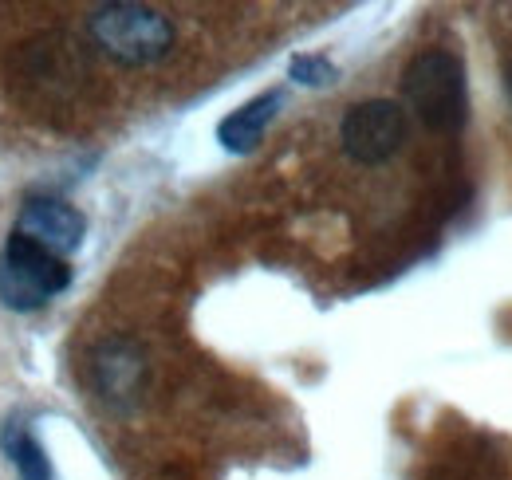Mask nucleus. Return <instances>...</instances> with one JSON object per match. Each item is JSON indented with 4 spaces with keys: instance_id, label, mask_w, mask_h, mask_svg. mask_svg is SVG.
<instances>
[{
    "instance_id": "obj_4",
    "label": "nucleus",
    "mask_w": 512,
    "mask_h": 480,
    "mask_svg": "<svg viewBox=\"0 0 512 480\" xmlns=\"http://www.w3.org/2000/svg\"><path fill=\"white\" fill-rule=\"evenodd\" d=\"M79 44H71L64 36H40L32 44H24L16 52V87L36 91L40 99H60L75 95L79 79L87 75V63L75 52Z\"/></svg>"
},
{
    "instance_id": "obj_7",
    "label": "nucleus",
    "mask_w": 512,
    "mask_h": 480,
    "mask_svg": "<svg viewBox=\"0 0 512 480\" xmlns=\"http://www.w3.org/2000/svg\"><path fill=\"white\" fill-rule=\"evenodd\" d=\"M16 233L64 260L83 244L87 221H83V213L75 205H67L60 197H28L20 217H16Z\"/></svg>"
},
{
    "instance_id": "obj_10",
    "label": "nucleus",
    "mask_w": 512,
    "mask_h": 480,
    "mask_svg": "<svg viewBox=\"0 0 512 480\" xmlns=\"http://www.w3.org/2000/svg\"><path fill=\"white\" fill-rule=\"evenodd\" d=\"M288 71H292V79L304 83V87H323V83L335 79V67H331V60H323V56H296Z\"/></svg>"
},
{
    "instance_id": "obj_5",
    "label": "nucleus",
    "mask_w": 512,
    "mask_h": 480,
    "mask_svg": "<svg viewBox=\"0 0 512 480\" xmlns=\"http://www.w3.org/2000/svg\"><path fill=\"white\" fill-rule=\"evenodd\" d=\"M343 150L363 162V166H379L386 158H394L406 142V115L398 103L390 99H367L359 107H351L339 126Z\"/></svg>"
},
{
    "instance_id": "obj_11",
    "label": "nucleus",
    "mask_w": 512,
    "mask_h": 480,
    "mask_svg": "<svg viewBox=\"0 0 512 480\" xmlns=\"http://www.w3.org/2000/svg\"><path fill=\"white\" fill-rule=\"evenodd\" d=\"M505 83H509V99H512V63H509V71H505Z\"/></svg>"
},
{
    "instance_id": "obj_3",
    "label": "nucleus",
    "mask_w": 512,
    "mask_h": 480,
    "mask_svg": "<svg viewBox=\"0 0 512 480\" xmlns=\"http://www.w3.org/2000/svg\"><path fill=\"white\" fill-rule=\"evenodd\" d=\"M71 284V268L56 252L12 233L0 248V303L8 311H40Z\"/></svg>"
},
{
    "instance_id": "obj_6",
    "label": "nucleus",
    "mask_w": 512,
    "mask_h": 480,
    "mask_svg": "<svg viewBox=\"0 0 512 480\" xmlns=\"http://www.w3.org/2000/svg\"><path fill=\"white\" fill-rule=\"evenodd\" d=\"M146 378H150V366H146V351L138 343L107 339V343L95 347V355H91V386L103 398V406L130 414L146 394Z\"/></svg>"
},
{
    "instance_id": "obj_9",
    "label": "nucleus",
    "mask_w": 512,
    "mask_h": 480,
    "mask_svg": "<svg viewBox=\"0 0 512 480\" xmlns=\"http://www.w3.org/2000/svg\"><path fill=\"white\" fill-rule=\"evenodd\" d=\"M4 453H8V461L16 465L20 480H56L44 445H40L20 421H8V425H4Z\"/></svg>"
},
{
    "instance_id": "obj_8",
    "label": "nucleus",
    "mask_w": 512,
    "mask_h": 480,
    "mask_svg": "<svg viewBox=\"0 0 512 480\" xmlns=\"http://www.w3.org/2000/svg\"><path fill=\"white\" fill-rule=\"evenodd\" d=\"M276 107H280V95H276V91H268V95H260L253 103H245L241 111H233L229 119H221L217 142H221L225 150H233V154H249L256 142L264 138L268 122L276 119Z\"/></svg>"
},
{
    "instance_id": "obj_1",
    "label": "nucleus",
    "mask_w": 512,
    "mask_h": 480,
    "mask_svg": "<svg viewBox=\"0 0 512 480\" xmlns=\"http://www.w3.org/2000/svg\"><path fill=\"white\" fill-rule=\"evenodd\" d=\"M402 95L410 111L426 122L430 130H461L469 119V83H465V63L453 52H422L414 56L402 75Z\"/></svg>"
},
{
    "instance_id": "obj_2",
    "label": "nucleus",
    "mask_w": 512,
    "mask_h": 480,
    "mask_svg": "<svg viewBox=\"0 0 512 480\" xmlns=\"http://www.w3.org/2000/svg\"><path fill=\"white\" fill-rule=\"evenodd\" d=\"M91 28V40L111 56V60L127 63V67H146V63H158L170 44H174V28L170 20L158 12V8H146V4H103L91 12L87 20Z\"/></svg>"
}]
</instances>
